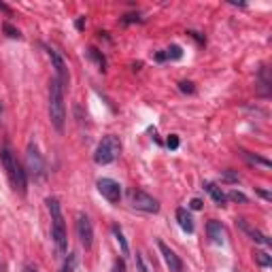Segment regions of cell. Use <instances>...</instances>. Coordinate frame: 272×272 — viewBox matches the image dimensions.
<instances>
[{
	"mask_svg": "<svg viewBox=\"0 0 272 272\" xmlns=\"http://www.w3.org/2000/svg\"><path fill=\"white\" fill-rule=\"evenodd\" d=\"M0 159H3V166L7 170V177H9V181H11L13 189L19 191L22 196H26V191H28V173L24 170V166L17 162V157H15V153L11 151L9 145H5L3 151H0Z\"/></svg>",
	"mask_w": 272,
	"mask_h": 272,
	"instance_id": "6da1fadb",
	"label": "cell"
},
{
	"mask_svg": "<svg viewBox=\"0 0 272 272\" xmlns=\"http://www.w3.org/2000/svg\"><path fill=\"white\" fill-rule=\"evenodd\" d=\"M49 119H51V126L58 130V132H62L64 122H66L64 87L56 77L51 79V83H49Z\"/></svg>",
	"mask_w": 272,
	"mask_h": 272,
	"instance_id": "7a4b0ae2",
	"label": "cell"
},
{
	"mask_svg": "<svg viewBox=\"0 0 272 272\" xmlns=\"http://www.w3.org/2000/svg\"><path fill=\"white\" fill-rule=\"evenodd\" d=\"M47 208L51 213V238L60 255L68 251V238H66V226H64V215L62 206H60L58 198H47Z\"/></svg>",
	"mask_w": 272,
	"mask_h": 272,
	"instance_id": "3957f363",
	"label": "cell"
},
{
	"mask_svg": "<svg viewBox=\"0 0 272 272\" xmlns=\"http://www.w3.org/2000/svg\"><path fill=\"white\" fill-rule=\"evenodd\" d=\"M119 153H122V143H119L117 136L108 134V136H104V138L98 143L96 153H94V162L100 164V166L113 164L115 159L119 157Z\"/></svg>",
	"mask_w": 272,
	"mask_h": 272,
	"instance_id": "277c9868",
	"label": "cell"
},
{
	"mask_svg": "<svg viewBox=\"0 0 272 272\" xmlns=\"http://www.w3.org/2000/svg\"><path fill=\"white\" fill-rule=\"evenodd\" d=\"M128 200L136 210H143V213H157L159 210V202L143 189H130L128 191Z\"/></svg>",
	"mask_w": 272,
	"mask_h": 272,
	"instance_id": "5b68a950",
	"label": "cell"
},
{
	"mask_svg": "<svg viewBox=\"0 0 272 272\" xmlns=\"http://www.w3.org/2000/svg\"><path fill=\"white\" fill-rule=\"evenodd\" d=\"M26 166L28 175H32L34 179H43L45 175V159L41 155V151H38V147L34 143H30L28 149H26Z\"/></svg>",
	"mask_w": 272,
	"mask_h": 272,
	"instance_id": "8992f818",
	"label": "cell"
},
{
	"mask_svg": "<svg viewBox=\"0 0 272 272\" xmlns=\"http://www.w3.org/2000/svg\"><path fill=\"white\" fill-rule=\"evenodd\" d=\"M77 234H79V240H81V245L85 249H92L94 245V226L92 221H89L87 215H79L77 217Z\"/></svg>",
	"mask_w": 272,
	"mask_h": 272,
	"instance_id": "52a82bcc",
	"label": "cell"
},
{
	"mask_svg": "<svg viewBox=\"0 0 272 272\" xmlns=\"http://www.w3.org/2000/svg\"><path fill=\"white\" fill-rule=\"evenodd\" d=\"M98 191L102 194V198H106L108 202H119V198H122V185L117 183V181H113V179H98Z\"/></svg>",
	"mask_w": 272,
	"mask_h": 272,
	"instance_id": "ba28073f",
	"label": "cell"
},
{
	"mask_svg": "<svg viewBox=\"0 0 272 272\" xmlns=\"http://www.w3.org/2000/svg\"><path fill=\"white\" fill-rule=\"evenodd\" d=\"M47 53H49V58H51V62H53L56 79H58L60 83H62V87H66L68 81H70V77H68V66H66V62H64V58L60 56L56 49H47Z\"/></svg>",
	"mask_w": 272,
	"mask_h": 272,
	"instance_id": "9c48e42d",
	"label": "cell"
},
{
	"mask_svg": "<svg viewBox=\"0 0 272 272\" xmlns=\"http://www.w3.org/2000/svg\"><path fill=\"white\" fill-rule=\"evenodd\" d=\"M157 247H159V253H162V257H164L170 272H183V261H181V257L175 253L173 249H170L166 243H162V240H157Z\"/></svg>",
	"mask_w": 272,
	"mask_h": 272,
	"instance_id": "30bf717a",
	"label": "cell"
},
{
	"mask_svg": "<svg viewBox=\"0 0 272 272\" xmlns=\"http://www.w3.org/2000/svg\"><path fill=\"white\" fill-rule=\"evenodd\" d=\"M238 228H240V230H243V232H245V234H249L251 238H253V240H255V243H259V245H266V247H270V245H272V243H270V238H268L266 234H261V232H259V230H255L253 226H251V224H249V221H247V219H243V217H240V219H238Z\"/></svg>",
	"mask_w": 272,
	"mask_h": 272,
	"instance_id": "8fae6325",
	"label": "cell"
},
{
	"mask_svg": "<svg viewBox=\"0 0 272 272\" xmlns=\"http://www.w3.org/2000/svg\"><path fill=\"white\" fill-rule=\"evenodd\" d=\"M177 221H179V226H181V230H183V232H187V234H194L196 226H194V219H191L187 208H177Z\"/></svg>",
	"mask_w": 272,
	"mask_h": 272,
	"instance_id": "7c38bea8",
	"label": "cell"
},
{
	"mask_svg": "<svg viewBox=\"0 0 272 272\" xmlns=\"http://www.w3.org/2000/svg\"><path fill=\"white\" fill-rule=\"evenodd\" d=\"M206 232H208V238L213 240V243H217V245H221L224 243V226L219 224V221H208L206 224Z\"/></svg>",
	"mask_w": 272,
	"mask_h": 272,
	"instance_id": "4fadbf2b",
	"label": "cell"
},
{
	"mask_svg": "<svg viewBox=\"0 0 272 272\" xmlns=\"http://www.w3.org/2000/svg\"><path fill=\"white\" fill-rule=\"evenodd\" d=\"M202 187H204V189L208 191V194H210V198L215 200V204H217V206H226L228 198H226L224 191H221V187H217L215 183H208V181H206V183H204Z\"/></svg>",
	"mask_w": 272,
	"mask_h": 272,
	"instance_id": "5bb4252c",
	"label": "cell"
},
{
	"mask_svg": "<svg viewBox=\"0 0 272 272\" xmlns=\"http://www.w3.org/2000/svg\"><path fill=\"white\" fill-rule=\"evenodd\" d=\"M181 58H183V51H181V47H179V45L168 47L166 51H162V53H157V56H155L157 62H164V60H181Z\"/></svg>",
	"mask_w": 272,
	"mask_h": 272,
	"instance_id": "9a60e30c",
	"label": "cell"
},
{
	"mask_svg": "<svg viewBox=\"0 0 272 272\" xmlns=\"http://www.w3.org/2000/svg\"><path fill=\"white\" fill-rule=\"evenodd\" d=\"M113 234H115V238H117L119 247H122V253H124V255H130V247H128V240H126V236H124L122 228H119V226H113Z\"/></svg>",
	"mask_w": 272,
	"mask_h": 272,
	"instance_id": "2e32d148",
	"label": "cell"
},
{
	"mask_svg": "<svg viewBox=\"0 0 272 272\" xmlns=\"http://www.w3.org/2000/svg\"><path fill=\"white\" fill-rule=\"evenodd\" d=\"M243 155L249 159L251 164H259V166H264V168H270L272 164H270V159H264V157H259V155H251L249 151H243Z\"/></svg>",
	"mask_w": 272,
	"mask_h": 272,
	"instance_id": "e0dca14e",
	"label": "cell"
},
{
	"mask_svg": "<svg viewBox=\"0 0 272 272\" xmlns=\"http://www.w3.org/2000/svg\"><path fill=\"white\" fill-rule=\"evenodd\" d=\"M253 257H255V261H257V264L259 266H270L272 264V257L266 253V251H253Z\"/></svg>",
	"mask_w": 272,
	"mask_h": 272,
	"instance_id": "ac0fdd59",
	"label": "cell"
},
{
	"mask_svg": "<svg viewBox=\"0 0 272 272\" xmlns=\"http://www.w3.org/2000/svg\"><path fill=\"white\" fill-rule=\"evenodd\" d=\"M226 198L232 200V202H240V204H247V202H249V198L243 194V191H236V189H234V191H230Z\"/></svg>",
	"mask_w": 272,
	"mask_h": 272,
	"instance_id": "d6986e66",
	"label": "cell"
},
{
	"mask_svg": "<svg viewBox=\"0 0 272 272\" xmlns=\"http://www.w3.org/2000/svg\"><path fill=\"white\" fill-rule=\"evenodd\" d=\"M87 56L89 58H92V60H96V62H98V66H100V70H104V66H106V60H104V56H100L98 53V49H87Z\"/></svg>",
	"mask_w": 272,
	"mask_h": 272,
	"instance_id": "ffe728a7",
	"label": "cell"
},
{
	"mask_svg": "<svg viewBox=\"0 0 272 272\" xmlns=\"http://www.w3.org/2000/svg\"><path fill=\"white\" fill-rule=\"evenodd\" d=\"M136 268H138V272H153V268L147 264L143 253H136Z\"/></svg>",
	"mask_w": 272,
	"mask_h": 272,
	"instance_id": "44dd1931",
	"label": "cell"
},
{
	"mask_svg": "<svg viewBox=\"0 0 272 272\" xmlns=\"http://www.w3.org/2000/svg\"><path fill=\"white\" fill-rule=\"evenodd\" d=\"M77 253H70L68 255V259L64 261V266H62V272H75V268H77Z\"/></svg>",
	"mask_w": 272,
	"mask_h": 272,
	"instance_id": "7402d4cb",
	"label": "cell"
},
{
	"mask_svg": "<svg viewBox=\"0 0 272 272\" xmlns=\"http://www.w3.org/2000/svg\"><path fill=\"white\" fill-rule=\"evenodd\" d=\"M3 30L7 32V36H11V38H22V34H19V30H15L11 24H5Z\"/></svg>",
	"mask_w": 272,
	"mask_h": 272,
	"instance_id": "603a6c76",
	"label": "cell"
},
{
	"mask_svg": "<svg viewBox=\"0 0 272 272\" xmlns=\"http://www.w3.org/2000/svg\"><path fill=\"white\" fill-rule=\"evenodd\" d=\"M179 89L183 94H194V83H191V81H181L179 83Z\"/></svg>",
	"mask_w": 272,
	"mask_h": 272,
	"instance_id": "cb8c5ba5",
	"label": "cell"
},
{
	"mask_svg": "<svg viewBox=\"0 0 272 272\" xmlns=\"http://www.w3.org/2000/svg\"><path fill=\"white\" fill-rule=\"evenodd\" d=\"M166 145H168V149H179V136L177 134H170L168 136V140H166Z\"/></svg>",
	"mask_w": 272,
	"mask_h": 272,
	"instance_id": "d4e9b609",
	"label": "cell"
},
{
	"mask_svg": "<svg viewBox=\"0 0 272 272\" xmlns=\"http://www.w3.org/2000/svg\"><path fill=\"white\" fill-rule=\"evenodd\" d=\"M221 181H226V183H236V181H238V175H234V173H230V170H228V173L221 175Z\"/></svg>",
	"mask_w": 272,
	"mask_h": 272,
	"instance_id": "484cf974",
	"label": "cell"
},
{
	"mask_svg": "<svg viewBox=\"0 0 272 272\" xmlns=\"http://www.w3.org/2000/svg\"><path fill=\"white\" fill-rule=\"evenodd\" d=\"M113 272H126V261H124V259H115Z\"/></svg>",
	"mask_w": 272,
	"mask_h": 272,
	"instance_id": "4316f807",
	"label": "cell"
},
{
	"mask_svg": "<svg viewBox=\"0 0 272 272\" xmlns=\"http://www.w3.org/2000/svg\"><path fill=\"white\" fill-rule=\"evenodd\" d=\"M202 200H200V198H194V200H191V202H189V206L191 208H194V210H200V208H202Z\"/></svg>",
	"mask_w": 272,
	"mask_h": 272,
	"instance_id": "83f0119b",
	"label": "cell"
},
{
	"mask_svg": "<svg viewBox=\"0 0 272 272\" xmlns=\"http://www.w3.org/2000/svg\"><path fill=\"white\" fill-rule=\"evenodd\" d=\"M259 196H261V198H266V200H270V194H268V191H261V189H259Z\"/></svg>",
	"mask_w": 272,
	"mask_h": 272,
	"instance_id": "f1b7e54d",
	"label": "cell"
},
{
	"mask_svg": "<svg viewBox=\"0 0 272 272\" xmlns=\"http://www.w3.org/2000/svg\"><path fill=\"white\" fill-rule=\"evenodd\" d=\"M0 9H3V11H7V13H11V9H9L7 5H3V3H0Z\"/></svg>",
	"mask_w": 272,
	"mask_h": 272,
	"instance_id": "f546056e",
	"label": "cell"
},
{
	"mask_svg": "<svg viewBox=\"0 0 272 272\" xmlns=\"http://www.w3.org/2000/svg\"><path fill=\"white\" fill-rule=\"evenodd\" d=\"M0 117H3V102H0Z\"/></svg>",
	"mask_w": 272,
	"mask_h": 272,
	"instance_id": "4dcf8cb0",
	"label": "cell"
},
{
	"mask_svg": "<svg viewBox=\"0 0 272 272\" xmlns=\"http://www.w3.org/2000/svg\"><path fill=\"white\" fill-rule=\"evenodd\" d=\"M30 272H36V270H30Z\"/></svg>",
	"mask_w": 272,
	"mask_h": 272,
	"instance_id": "1f68e13d",
	"label": "cell"
}]
</instances>
